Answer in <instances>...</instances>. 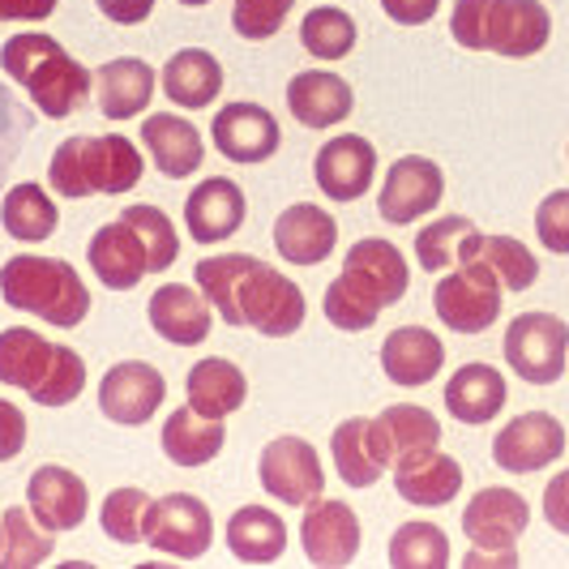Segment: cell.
I'll list each match as a JSON object with an SVG mask.
<instances>
[{"label": "cell", "mask_w": 569, "mask_h": 569, "mask_svg": "<svg viewBox=\"0 0 569 569\" xmlns=\"http://www.w3.org/2000/svg\"><path fill=\"white\" fill-rule=\"evenodd\" d=\"M159 86L168 94V103L184 108V112H201L223 94V64L210 57L206 48H180L168 57Z\"/></svg>", "instance_id": "f546056e"}, {"label": "cell", "mask_w": 569, "mask_h": 569, "mask_svg": "<svg viewBox=\"0 0 569 569\" xmlns=\"http://www.w3.org/2000/svg\"><path fill=\"white\" fill-rule=\"evenodd\" d=\"M0 69L27 90L30 103L48 120L73 116L94 90V73L82 60H73L52 34H39V30H22V34L4 39Z\"/></svg>", "instance_id": "3957f363"}, {"label": "cell", "mask_w": 569, "mask_h": 569, "mask_svg": "<svg viewBox=\"0 0 569 569\" xmlns=\"http://www.w3.org/2000/svg\"><path fill=\"white\" fill-rule=\"evenodd\" d=\"M0 296L9 309L39 317V321L60 326V330L82 326L90 313V291H86L82 274L69 261L43 253L9 257L0 266Z\"/></svg>", "instance_id": "52a82bcc"}, {"label": "cell", "mask_w": 569, "mask_h": 569, "mask_svg": "<svg viewBox=\"0 0 569 569\" xmlns=\"http://www.w3.org/2000/svg\"><path fill=\"white\" fill-rule=\"evenodd\" d=\"M176 4H189V9H201V4H210V0H176Z\"/></svg>", "instance_id": "f5cc1de1"}, {"label": "cell", "mask_w": 569, "mask_h": 569, "mask_svg": "<svg viewBox=\"0 0 569 569\" xmlns=\"http://www.w3.org/2000/svg\"><path fill=\"white\" fill-rule=\"evenodd\" d=\"M223 441H228L223 420L201 416L189 402L168 411V425L159 432V446H163V455H168L176 467H206V462H214L219 450H223Z\"/></svg>", "instance_id": "d6a6232c"}, {"label": "cell", "mask_w": 569, "mask_h": 569, "mask_svg": "<svg viewBox=\"0 0 569 569\" xmlns=\"http://www.w3.org/2000/svg\"><path fill=\"white\" fill-rule=\"evenodd\" d=\"M390 566L395 569H446L450 566V540L432 522H402L390 540Z\"/></svg>", "instance_id": "f35d334b"}, {"label": "cell", "mask_w": 569, "mask_h": 569, "mask_svg": "<svg viewBox=\"0 0 569 569\" xmlns=\"http://www.w3.org/2000/svg\"><path fill=\"white\" fill-rule=\"evenodd\" d=\"M566 455V425L548 411H522L492 437V462L510 476H536Z\"/></svg>", "instance_id": "7c38bea8"}, {"label": "cell", "mask_w": 569, "mask_h": 569, "mask_svg": "<svg viewBox=\"0 0 569 569\" xmlns=\"http://www.w3.org/2000/svg\"><path fill=\"white\" fill-rule=\"evenodd\" d=\"M86 261H90L94 279L108 287V291H133L146 274H154L150 244H146V236L124 214H116L112 223H103V228L90 236Z\"/></svg>", "instance_id": "4fadbf2b"}, {"label": "cell", "mask_w": 569, "mask_h": 569, "mask_svg": "<svg viewBox=\"0 0 569 569\" xmlns=\"http://www.w3.org/2000/svg\"><path fill=\"white\" fill-rule=\"evenodd\" d=\"M543 518H548L552 531L569 536V467L557 471V476L548 480V488H543Z\"/></svg>", "instance_id": "7dc6e473"}, {"label": "cell", "mask_w": 569, "mask_h": 569, "mask_svg": "<svg viewBox=\"0 0 569 569\" xmlns=\"http://www.w3.org/2000/svg\"><path fill=\"white\" fill-rule=\"evenodd\" d=\"M52 531L30 513V506H9L0 513V566L4 569H34L52 557Z\"/></svg>", "instance_id": "8d00e7d4"}, {"label": "cell", "mask_w": 569, "mask_h": 569, "mask_svg": "<svg viewBox=\"0 0 569 569\" xmlns=\"http://www.w3.org/2000/svg\"><path fill=\"white\" fill-rule=\"evenodd\" d=\"M407 287H411V270H407V257L399 253V244L365 236L347 249L339 279L326 287L321 309H326V321L335 330L360 335L390 305H399Z\"/></svg>", "instance_id": "7a4b0ae2"}, {"label": "cell", "mask_w": 569, "mask_h": 569, "mask_svg": "<svg viewBox=\"0 0 569 569\" xmlns=\"http://www.w3.org/2000/svg\"><path fill=\"white\" fill-rule=\"evenodd\" d=\"M60 0H0V22H43L57 13Z\"/></svg>", "instance_id": "f907efd6"}, {"label": "cell", "mask_w": 569, "mask_h": 569, "mask_svg": "<svg viewBox=\"0 0 569 569\" xmlns=\"http://www.w3.org/2000/svg\"><path fill=\"white\" fill-rule=\"evenodd\" d=\"M142 150L163 180H189V176H198L201 159H206L198 124L168 112L142 120Z\"/></svg>", "instance_id": "d4e9b609"}, {"label": "cell", "mask_w": 569, "mask_h": 569, "mask_svg": "<svg viewBox=\"0 0 569 569\" xmlns=\"http://www.w3.org/2000/svg\"><path fill=\"white\" fill-rule=\"evenodd\" d=\"M395 492L407 506L441 510L462 492V467H458V458L441 455V446L399 455L395 458Z\"/></svg>", "instance_id": "603a6c76"}, {"label": "cell", "mask_w": 569, "mask_h": 569, "mask_svg": "<svg viewBox=\"0 0 569 569\" xmlns=\"http://www.w3.org/2000/svg\"><path fill=\"white\" fill-rule=\"evenodd\" d=\"M244 214H249V201L244 189L228 180V176H210L201 180L198 189L184 198V228L198 244H223L236 231L244 228Z\"/></svg>", "instance_id": "44dd1931"}, {"label": "cell", "mask_w": 569, "mask_h": 569, "mask_svg": "<svg viewBox=\"0 0 569 569\" xmlns=\"http://www.w3.org/2000/svg\"><path fill=\"white\" fill-rule=\"evenodd\" d=\"M94 82H99V112L108 120H133L150 108L159 73L142 57H116L108 64H99Z\"/></svg>", "instance_id": "f1b7e54d"}, {"label": "cell", "mask_w": 569, "mask_h": 569, "mask_svg": "<svg viewBox=\"0 0 569 569\" xmlns=\"http://www.w3.org/2000/svg\"><path fill=\"white\" fill-rule=\"evenodd\" d=\"M450 34L467 52L527 60L548 48L552 13L540 0H455Z\"/></svg>", "instance_id": "8992f818"}, {"label": "cell", "mask_w": 569, "mask_h": 569, "mask_svg": "<svg viewBox=\"0 0 569 569\" xmlns=\"http://www.w3.org/2000/svg\"><path fill=\"white\" fill-rule=\"evenodd\" d=\"M305 557L321 569H342L360 552V518L347 501H313L300 522Z\"/></svg>", "instance_id": "ffe728a7"}, {"label": "cell", "mask_w": 569, "mask_h": 569, "mask_svg": "<svg viewBox=\"0 0 569 569\" xmlns=\"http://www.w3.org/2000/svg\"><path fill=\"white\" fill-rule=\"evenodd\" d=\"M339 244V223L313 206V201H296L274 219V249L291 266H321Z\"/></svg>", "instance_id": "484cf974"}, {"label": "cell", "mask_w": 569, "mask_h": 569, "mask_svg": "<svg viewBox=\"0 0 569 569\" xmlns=\"http://www.w3.org/2000/svg\"><path fill=\"white\" fill-rule=\"evenodd\" d=\"M261 488L291 510H309L326 492V467L305 437H274L257 458Z\"/></svg>", "instance_id": "8fae6325"}, {"label": "cell", "mask_w": 569, "mask_h": 569, "mask_svg": "<svg viewBox=\"0 0 569 569\" xmlns=\"http://www.w3.org/2000/svg\"><path fill=\"white\" fill-rule=\"evenodd\" d=\"M536 236L548 253H569V189H552L536 210Z\"/></svg>", "instance_id": "f6af8a7d"}, {"label": "cell", "mask_w": 569, "mask_h": 569, "mask_svg": "<svg viewBox=\"0 0 569 569\" xmlns=\"http://www.w3.org/2000/svg\"><path fill=\"white\" fill-rule=\"evenodd\" d=\"M27 506L52 536L78 531L86 522V513H90V488H86V480L78 471L48 462V467H39V471L30 476Z\"/></svg>", "instance_id": "7402d4cb"}, {"label": "cell", "mask_w": 569, "mask_h": 569, "mask_svg": "<svg viewBox=\"0 0 569 569\" xmlns=\"http://www.w3.org/2000/svg\"><path fill=\"white\" fill-rule=\"evenodd\" d=\"M296 0H231V30L249 43H266L283 30Z\"/></svg>", "instance_id": "7bdbcfd3"}, {"label": "cell", "mask_w": 569, "mask_h": 569, "mask_svg": "<svg viewBox=\"0 0 569 569\" xmlns=\"http://www.w3.org/2000/svg\"><path fill=\"white\" fill-rule=\"evenodd\" d=\"M214 309L210 300L201 296L198 287H184V283H168L159 287L146 305V317L154 326L159 339H168L171 347H201L210 339V326H214Z\"/></svg>", "instance_id": "cb8c5ba5"}, {"label": "cell", "mask_w": 569, "mask_h": 569, "mask_svg": "<svg viewBox=\"0 0 569 569\" xmlns=\"http://www.w3.org/2000/svg\"><path fill=\"white\" fill-rule=\"evenodd\" d=\"M287 108L305 129H335L356 112V90L339 73L305 69L287 82Z\"/></svg>", "instance_id": "4316f807"}, {"label": "cell", "mask_w": 569, "mask_h": 569, "mask_svg": "<svg viewBox=\"0 0 569 569\" xmlns=\"http://www.w3.org/2000/svg\"><path fill=\"white\" fill-rule=\"evenodd\" d=\"M57 201L52 193L43 189V184H13L4 201H0V228L9 231L13 240H22V244H43V240H52L57 236Z\"/></svg>", "instance_id": "d590c367"}, {"label": "cell", "mask_w": 569, "mask_h": 569, "mask_svg": "<svg viewBox=\"0 0 569 569\" xmlns=\"http://www.w3.org/2000/svg\"><path fill=\"white\" fill-rule=\"evenodd\" d=\"M228 548L244 566H270L287 552V522L266 506H240L228 518Z\"/></svg>", "instance_id": "836d02e7"}, {"label": "cell", "mask_w": 569, "mask_h": 569, "mask_svg": "<svg viewBox=\"0 0 569 569\" xmlns=\"http://www.w3.org/2000/svg\"><path fill=\"white\" fill-rule=\"evenodd\" d=\"M372 176H377V150L369 138L360 133H339L317 150L313 159V180L317 189L330 201H360L372 189Z\"/></svg>", "instance_id": "ac0fdd59"}, {"label": "cell", "mask_w": 569, "mask_h": 569, "mask_svg": "<svg viewBox=\"0 0 569 569\" xmlns=\"http://www.w3.org/2000/svg\"><path fill=\"white\" fill-rule=\"evenodd\" d=\"M0 386L27 390L39 407H69L86 390V360L64 342L9 326L0 330Z\"/></svg>", "instance_id": "277c9868"}, {"label": "cell", "mask_w": 569, "mask_h": 569, "mask_svg": "<svg viewBox=\"0 0 569 569\" xmlns=\"http://www.w3.org/2000/svg\"><path fill=\"white\" fill-rule=\"evenodd\" d=\"M94 4L116 27H142L146 18L154 13V0H94Z\"/></svg>", "instance_id": "681fc988"}, {"label": "cell", "mask_w": 569, "mask_h": 569, "mask_svg": "<svg viewBox=\"0 0 569 569\" xmlns=\"http://www.w3.org/2000/svg\"><path fill=\"white\" fill-rule=\"evenodd\" d=\"M184 395H189V407L201 411V416H210V420H228L236 416L244 399H249V381H244V372L236 369L231 360L223 356H206L198 360L189 377H184Z\"/></svg>", "instance_id": "1f68e13d"}, {"label": "cell", "mask_w": 569, "mask_h": 569, "mask_svg": "<svg viewBox=\"0 0 569 569\" xmlns=\"http://www.w3.org/2000/svg\"><path fill=\"white\" fill-rule=\"evenodd\" d=\"M441 198H446V171L425 154H407L386 171V184L377 193V214L395 228H407V223L432 214Z\"/></svg>", "instance_id": "5bb4252c"}, {"label": "cell", "mask_w": 569, "mask_h": 569, "mask_svg": "<svg viewBox=\"0 0 569 569\" xmlns=\"http://www.w3.org/2000/svg\"><path fill=\"white\" fill-rule=\"evenodd\" d=\"M531 527V506L513 488H485L462 510V536L476 548H518Z\"/></svg>", "instance_id": "d6986e66"}, {"label": "cell", "mask_w": 569, "mask_h": 569, "mask_svg": "<svg viewBox=\"0 0 569 569\" xmlns=\"http://www.w3.org/2000/svg\"><path fill=\"white\" fill-rule=\"evenodd\" d=\"M356 39H360L356 18H351L347 9H339V4H317V9L305 13V22H300V43H305V52H313L317 60L351 57Z\"/></svg>", "instance_id": "74e56055"}, {"label": "cell", "mask_w": 569, "mask_h": 569, "mask_svg": "<svg viewBox=\"0 0 569 569\" xmlns=\"http://www.w3.org/2000/svg\"><path fill=\"white\" fill-rule=\"evenodd\" d=\"M193 283L228 326H253L266 339H291L309 317L305 291L249 253L201 257Z\"/></svg>", "instance_id": "6da1fadb"}, {"label": "cell", "mask_w": 569, "mask_h": 569, "mask_svg": "<svg viewBox=\"0 0 569 569\" xmlns=\"http://www.w3.org/2000/svg\"><path fill=\"white\" fill-rule=\"evenodd\" d=\"M462 566L467 569H513L518 566V548H476V543H471V552L462 557Z\"/></svg>", "instance_id": "816d5d0a"}, {"label": "cell", "mask_w": 569, "mask_h": 569, "mask_svg": "<svg viewBox=\"0 0 569 569\" xmlns=\"http://www.w3.org/2000/svg\"><path fill=\"white\" fill-rule=\"evenodd\" d=\"M168 399L163 372L146 360H120L99 381V411L124 428H142Z\"/></svg>", "instance_id": "2e32d148"}, {"label": "cell", "mask_w": 569, "mask_h": 569, "mask_svg": "<svg viewBox=\"0 0 569 569\" xmlns=\"http://www.w3.org/2000/svg\"><path fill=\"white\" fill-rule=\"evenodd\" d=\"M142 543H150L163 557H176V561H198L214 543L210 506L193 492H168V497L150 501Z\"/></svg>", "instance_id": "30bf717a"}, {"label": "cell", "mask_w": 569, "mask_h": 569, "mask_svg": "<svg viewBox=\"0 0 569 569\" xmlns=\"http://www.w3.org/2000/svg\"><path fill=\"white\" fill-rule=\"evenodd\" d=\"M441 365H446V347L428 326H399L381 342V372L395 386H407V390L428 386L441 377Z\"/></svg>", "instance_id": "83f0119b"}, {"label": "cell", "mask_w": 569, "mask_h": 569, "mask_svg": "<svg viewBox=\"0 0 569 569\" xmlns=\"http://www.w3.org/2000/svg\"><path fill=\"white\" fill-rule=\"evenodd\" d=\"M480 257L492 266V274L501 279L506 291H531L536 279H540V261H536V253H531L522 240H513V236H485Z\"/></svg>", "instance_id": "60d3db41"}, {"label": "cell", "mask_w": 569, "mask_h": 569, "mask_svg": "<svg viewBox=\"0 0 569 569\" xmlns=\"http://www.w3.org/2000/svg\"><path fill=\"white\" fill-rule=\"evenodd\" d=\"M210 142L231 163L257 168V163L279 154L283 129L270 116V108H261V103H223L210 120Z\"/></svg>", "instance_id": "9a60e30c"}, {"label": "cell", "mask_w": 569, "mask_h": 569, "mask_svg": "<svg viewBox=\"0 0 569 569\" xmlns=\"http://www.w3.org/2000/svg\"><path fill=\"white\" fill-rule=\"evenodd\" d=\"M377 420H381L390 446H395V458L411 455V450H437V446H441V425H437V416H432L428 407L395 402V407H386Z\"/></svg>", "instance_id": "ab89813d"}, {"label": "cell", "mask_w": 569, "mask_h": 569, "mask_svg": "<svg viewBox=\"0 0 569 569\" xmlns=\"http://www.w3.org/2000/svg\"><path fill=\"white\" fill-rule=\"evenodd\" d=\"M501 347L510 372L527 386H557L566 377L569 326L557 313H518Z\"/></svg>", "instance_id": "9c48e42d"}, {"label": "cell", "mask_w": 569, "mask_h": 569, "mask_svg": "<svg viewBox=\"0 0 569 569\" xmlns=\"http://www.w3.org/2000/svg\"><path fill=\"white\" fill-rule=\"evenodd\" d=\"M506 377L492 365H462V369L446 381V411L458 425H492L506 411Z\"/></svg>", "instance_id": "4dcf8cb0"}, {"label": "cell", "mask_w": 569, "mask_h": 569, "mask_svg": "<svg viewBox=\"0 0 569 569\" xmlns=\"http://www.w3.org/2000/svg\"><path fill=\"white\" fill-rule=\"evenodd\" d=\"M330 455H335L339 480L347 488H372L395 467V446H390L381 420H369V416L342 420L330 437Z\"/></svg>", "instance_id": "e0dca14e"}, {"label": "cell", "mask_w": 569, "mask_h": 569, "mask_svg": "<svg viewBox=\"0 0 569 569\" xmlns=\"http://www.w3.org/2000/svg\"><path fill=\"white\" fill-rule=\"evenodd\" d=\"M22 446H27V416L18 402L0 399V462L18 458Z\"/></svg>", "instance_id": "bcb514c9"}, {"label": "cell", "mask_w": 569, "mask_h": 569, "mask_svg": "<svg viewBox=\"0 0 569 569\" xmlns=\"http://www.w3.org/2000/svg\"><path fill=\"white\" fill-rule=\"evenodd\" d=\"M133 228L146 236V244H150V257H154V274H163L168 266H176V257H180V236L171 228V219L159 210V206H129V210H120Z\"/></svg>", "instance_id": "ee69618b"}, {"label": "cell", "mask_w": 569, "mask_h": 569, "mask_svg": "<svg viewBox=\"0 0 569 569\" xmlns=\"http://www.w3.org/2000/svg\"><path fill=\"white\" fill-rule=\"evenodd\" d=\"M501 300H506V287L485 257L441 270V279L432 287V309L455 335H485L501 317Z\"/></svg>", "instance_id": "ba28073f"}, {"label": "cell", "mask_w": 569, "mask_h": 569, "mask_svg": "<svg viewBox=\"0 0 569 569\" xmlns=\"http://www.w3.org/2000/svg\"><path fill=\"white\" fill-rule=\"evenodd\" d=\"M480 249H485V231H476L467 214L432 219L416 236V257H420V270L428 274H441L458 261H471V257H480Z\"/></svg>", "instance_id": "e575fe53"}, {"label": "cell", "mask_w": 569, "mask_h": 569, "mask_svg": "<svg viewBox=\"0 0 569 569\" xmlns=\"http://www.w3.org/2000/svg\"><path fill=\"white\" fill-rule=\"evenodd\" d=\"M381 9H386V18L399 22V27H425V22L437 18L441 0H381Z\"/></svg>", "instance_id": "c3c4849f"}, {"label": "cell", "mask_w": 569, "mask_h": 569, "mask_svg": "<svg viewBox=\"0 0 569 569\" xmlns=\"http://www.w3.org/2000/svg\"><path fill=\"white\" fill-rule=\"evenodd\" d=\"M146 510H150V497L142 488H112L99 506V527L116 543H142Z\"/></svg>", "instance_id": "b9f144b4"}, {"label": "cell", "mask_w": 569, "mask_h": 569, "mask_svg": "<svg viewBox=\"0 0 569 569\" xmlns=\"http://www.w3.org/2000/svg\"><path fill=\"white\" fill-rule=\"evenodd\" d=\"M146 176L142 150L120 138V133H103V138H64L52 150L48 163V184L57 189L64 201H86L94 193H129L138 189Z\"/></svg>", "instance_id": "5b68a950"}]
</instances>
